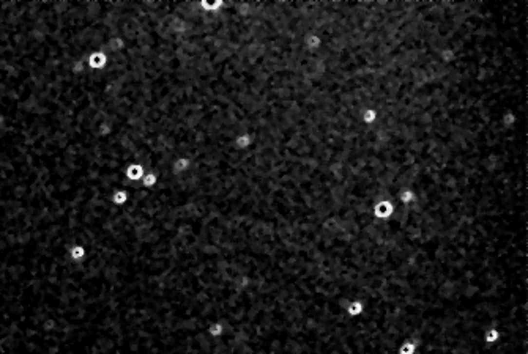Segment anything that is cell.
<instances>
[{"mask_svg": "<svg viewBox=\"0 0 528 354\" xmlns=\"http://www.w3.org/2000/svg\"><path fill=\"white\" fill-rule=\"evenodd\" d=\"M366 312V304L363 299H352L345 305V313L350 318H358Z\"/></svg>", "mask_w": 528, "mask_h": 354, "instance_id": "obj_2", "label": "cell"}, {"mask_svg": "<svg viewBox=\"0 0 528 354\" xmlns=\"http://www.w3.org/2000/svg\"><path fill=\"white\" fill-rule=\"evenodd\" d=\"M500 340H501V331L497 329V327H489V329H486L483 334V342L486 346H489V348L495 346Z\"/></svg>", "mask_w": 528, "mask_h": 354, "instance_id": "obj_7", "label": "cell"}, {"mask_svg": "<svg viewBox=\"0 0 528 354\" xmlns=\"http://www.w3.org/2000/svg\"><path fill=\"white\" fill-rule=\"evenodd\" d=\"M254 143V137L251 132H242V134H238L235 139H233V145H235L237 150H242V151H246L249 150L251 146Z\"/></svg>", "mask_w": 528, "mask_h": 354, "instance_id": "obj_6", "label": "cell"}, {"mask_svg": "<svg viewBox=\"0 0 528 354\" xmlns=\"http://www.w3.org/2000/svg\"><path fill=\"white\" fill-rule=\"evenodd\" d=\"M378 120V112L377 109L374 107V106H369V107H366L363 112H361V122L367 126H372L376 124Z\"/></svg>", "mask_w": 528, "mask_h": 354, "instance_id": "obj_8", "label": "cell"}, {"mask_svg": "<svg viewBox=\"0 0 528 354\" xmlns=\"http://www.w3.org/2000/svg\"><path fill=\"white\" fill-rule=\"evenodd\" d=\"M68 257L71 262L75 263H82L87 258V247L84 244H73L68 249Z\"/></svg>", "mask_w": 528, "mask_h": 354, "instance_id": "obj_5", "label": "cell"}, {"mask_svg": "<svg viewBox=\"0 0 528 354\" xmlns=\"http://www.w3.org/2000/svg\"><path fill=\"white\" fill-rule=\"evenodd\" d=\"M396 212V202L394 200H378L372 206V217L377 220H388L394 216Z\"/></svg>", "mask_w": 528, "mask_h": 354, "instance_id": "obj_1", "label": "cell"}, {"mask_svg": "<svg viewBox=\"0 0 528 354\" xmlns=\"http://www.w3.org/2000/svg\"><path fill=\"white\" fill-rule=\"evenodd\" d=\"M397 354H416L418 353V343L413 340H405L397 346Z\"/></svg>", "mask_w": 528, "mask_h": 354, "instance_id": "obj_10", "label": "cell"}, {"mask_svg": "<svg viewBox=\"0 0 528 354\" xmlns=\"http://www.w3.org/2000/svg\"><path fill=\"white\" fill-rule=\"evenodd\" d=\"M191 165H192V162H191V159H189V158H186V156H178V158L175 159V161L172 162L170 169H172V172H173V173H175V175H185V173H188V172H189Z\"/></svg>", "mask_w": 528, "mask_h": 354, "instance_id": "obj_3", "label": "cell"}, {"mask_svg": "<svg viewBox=\"0 0 528 354\" xmlns=\"http://www.w3.org/2000/svg\"><path fill=\"white\" fill-rule=\"evenodd\" d=\"M416 200H418V194L415 192V189H412V188H404V189H400V191H399L397 198H396V203L407 206V205L415 203Z\"/></svg>", "mask_w": 528, "mask_h": 354, "instance_id": "obj_4", "label": "cell"}, {"mask_svg": "<svg viewBox=\"0 0 528 354\" xmlns=\"http://www.w3.org/2000/svg\"><path fill=\"white\" fill-rule=\"evenodd\" d=\"M207 332H208V336L211 338H221L224 336V332H226V326L221 321H215V323L208 324V327H207Z\"/></svg>", "mask_w": 528, "mask_h": 354, "instance_id": "obj_9", "label": "cell"}]
</instances>
